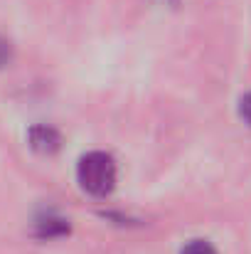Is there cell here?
I'll return each mask as SVG.
<instances>
[{"label":"cell","mask_w":251,"mask_h":254,"mask_svg":"<svg viewBox=\"0 0 251 254\" xmlns=\"http://www.w3.org/2000/svg\"><path fill=\"white\" fill-rule=\"evenodd\" d=\"M27 141H30V148L37 151V153H42V156H52L62 146L59 131L52 128V126H45V124L42 126H32L30 133H27Z\"/></svg>","instance_id":"2"},{"label":"cell","mask_w":251,"mask_h":254,"mask_svg":"<svg viewBox=\"0 0 251 254\" xmlns=\"http://www.w3.org/2000/svg\"><path fill=\"white\" fill-rule=\"evenodd\" d=\"M239 114H242V119L251 126V91L242 99V104H239Z\"/></svg>","instance_id":"5"},{"label":"cell","mask_w":251,"mask_h":254,"mask_svg":"<svg viewBox=\"0 0 251 254\" xmlns=\"http://www.w3.org/2000/svg\"><path fill=\"white\" fill-rule=\"evenodd\" d=\"M10 62V45L0 37V67H5Z\"/></svg>","instance_id":"6"},{"label":"cell","mask_w":251,"mask_h":254,"mask_svg":"<svg viewBox=\"0 0 251 254\" xmlns=\"http://www.w3.org/2000/svg\"><path fill=\"white\" fill-rule=\"evenodd\" d=\"M180 254H217V250H214L207 240H192L190 245L182 247Z\"/></svg>","instance_id":"4"},{"label":"cell","mask_w":251,"mask_h":254,"mask_svg":"<svg viewBox=\"0 0 251 254\" xmlns=\"http://www.w3.org/2000/svg\"><path fill=\"white\" fill-rule=\"evenodd\" d=\"M67 232H69V225H67V220H62V217L47 215L45 220L37 222V235H40V237H62V235H67Z\"/></svg>","instance_id":"3"},{"label":"cell","mask_w":251,"mask_h":254,"mask_svg":"<svg viewBox=\"0 0 251 254\" xmlns=\"http://www.w3.org/2000/svg\"><path fill=\"white\" fill-rule=\"evenodd\" d=\"M77 178L89 195L103 197L116 185V163L108 153L91 151V153L82 156V161L77 166Z\"/></svg>","instance_id":"1"},{"label":"cell","mask_w":251,"mask_h":254,"mask_svg":"<svg viewBox=\"0 0 251 254\" xmlns=\"http://www.w3.org/2000/svg\"><path fill=\"white\" fill-rule=\"evenodd\" d=\"M158 2H163V5H175V2H180V0H158Z\"/></svg>","instance_id":"7"}]
</instances>
